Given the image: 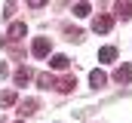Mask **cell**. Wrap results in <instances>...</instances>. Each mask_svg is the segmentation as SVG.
I'll return each instance as SVG.
<instances>
[{"label":"cell","instance_id":"10","mask_svg":"<svg viewBox=\"0 0 132 123\" xmlns=\"http://www.w3.org/2000/svg\"><path fill=\"white\" fill-rule=\"evenodd\" d=\"M49 65H52L55 71H65L68 65H71V59H68V56H62V52H59V56H52V59H49Z\"/></svg>","mask_w":132,"mask_h":123},{"label":"cell","instance_id":"13","mask_svg":"<svg viewBox=\"0 0 132 123\" xmlns=\"http://www.w3.org/2000/svg\"><path fill=\"white\" fill-rule=\"evenodd\" d=\"M89 12H92V9H89V3H86V0H80V3L74 6V16H77V19H86Z\"/></svg>","mask_w":132,"mask_h":123},{"label":"cell","instance_id":"3","mask_svg":"<svg viewBox=\"0 0 132 123\" xmlns=\"http://www.w3.org/2000/svg\"><path fill=\"white\" fill-rule=\"evenodd\" d=\"M114 80H117V83H132V62L120 65V68L114 71Z\"/></svg>","mask_w":132,"mask_h":123},{"label":"cell","instance_id":"4","mask_svg":"<svg viewBox=\"0 0 132 123\" xmlns=\"http://www.w3.org/2000/svg\"><path fill=\"white\" fill-rule=\"evenodd\" d=\"M37 108H40V102H37V98H25V102H19V114H22V117L37 114Z\"/></svg>","mask_w":132,"mask_h":123},{"label":"cell","instance_id":"5","mask_svg":"<svg viewBox=\"0 0 132 123\" xmlns=\"http://www.w3.org/2000/svg\"><path fill=\"white\" fill-rule=\"evenodd\" d=\"M25 34H28V25H25V22H12V25H9V34H6V37H9V40H22Z\"/></svg>","mask_w":132,"mask_h":123},{"label":"cell","instance_id":"11","mask_svg":"<svg viewBox=\"0 0 132 123\" xmlns=\"http://www.w3.org/2000/svg\"><path fill=\"white\" fill-rule=\"evenodd\" d=\"M15 102H19V95H15V92H12V89H6V92H0V105H3V108H12V105H15Z\"/></svg>","mask_w":132,"mask_h":123},{"label":"cell","instance_id":"15","mask_svg":"<svg viewBox=\"0 0 132 123\" xmlns=\"http://www.w3.org/2000/svg\"><path fill=\"white\" fill-rule=\"evenodd\" d=\"M68 40H83V31L80 28H68Z\"/></svg>","mask_w":132,"mask_h":123},{"label":"cell","instance_id":"18","mask_svg":"<svg viewBox=\"0 0 132 123\" xmlns=\"http://www.w3.org/2000/svg\"><path fill=\"white\" fill-rule=\"evenodd\" d=\"M6 74H9V68H6V65H3V62H0V80H3V77H6Z\"/></svg>","mask_w":132,"mask_h":123},{"label":"cell","instance_id":"8","mask_svg":"<svg viewBox=\"0 0 132 123\" xmlns=\"http://www.w3.org/2000/svg\"><path fill=\"white\" fill-rule=\"evenodd\" d=\"M89 83H92V86H95V89H101V86H104V83H108V74H104V71H98V68H95V71H92V74H89Z\"/></svg>","mask_w":132,"mask_h":123},{"label":"cell","instance_id":"7","mask_svg":"<svg viewBox=\"0 0 132 123\" xmlns=\"http://www.w3.org/2000/svg\"><path fill=\"white\" fill-rule=\"evenodd\" d=\"M31 77H34V71H31V68H19V71L12 74V80H15V86H25V83H28Z\"/></svg>","mask_w":132,"mask_h":123},{"label":"cell","instance_id":"2","mask_svg":"<svg viewBox=\"0 0 132 123\" xmlns=\"http://www.w3.org/2000/svg\"><path fill=\"white\" fill-rule=\"evenodd\" d=\"M111 25H114L111 16H95V19H92V31H95V34H108Z\"/></svg>","mask_w":132,"mask_h":123},{"label":"cell","instance_id":"14","mask_svg":"<svg viewBox=\"0 0 132 123\" xmlns=\"http://www.w3.org/2000/svg\"><path fill=\"white\" fill-rule=\"evenodd\" d=\"M37 83H40V86H43V89H49V86H55V83H59V80H55V77H52V74H37Z\"/></svg>","mask_w":132,"mask_h":123},{"label":"cell","instance_id":"1","mask_svg":"<svg viewBox=\"0 0 132 123\" xmlns=\"http://www.w3.org/2000/svg\"><path fill=\"white\" fill-rule=\"evenodd\" d=\"M49 49H52L49 37H34V43H31V56H34V59H46Z\"/></svg>","mask_w":132,"mask_h":123},{"label":"cell","instance_id":"9","mask_svg":"<svg viewBox=\"0 0 132 123\" xmlns=\"http://www.w3.org/2000/svg\"><path fill=\"white\" fill-rule=\"evenodd\" d=\"M74 86H77V77H62V80L55 83L59 92H74Z\"/></svg>","mask_w":132,"mask_h":123},{"label":"cell","instance_id":"16","mask_svg":"<svg viewBox=\"0 0 132 123\" xmlns=\"http://www.w3.org/2000/svg\"><path fill=\"white\" fill-rule=\"evenodd\" d=\"M12 12H15V3L9 0V3H6V9H3V16H6V19H12Z\"/></svg>","mask_w":132,"mask_h":123},{"label":"cell","instance_id":"17","mask_svg":"<svg viewBox=\"0 0 132 123\" xmlns=\"http://www.w3.org/2000/svg\"><path fill=\"white\" fill-rule=\"evenodd\" d=\"M28 6H34V9H40V6H46V0H28Z\"/></svg>","mask_w":132,"mask_h":123},{"label":"cell","instance_id":"6","mask_svg":"<svg viewBox=\"0 0 132 123\" xmlns=\"http://www.w3.org/2000/svg\"><path fill=\"white\" fill-rule=\"evenodd\" d=\"M117 19H123V22L132 19V0H117Z\"/></svg>","mask_w":132,"mask_h":123},{"label":"cell","instance_id":"12","mask_svg":"<svg viewBox=\"0 0 132 123\" xmlns=\"http://www.w3.org/2000/svg\"><path fill=\"white\" fill-rule=\"evenodd\" d=\"M117 59V49L114 46H101L98 49V62H114Z\"/></svg>","mask_w":132,"mask_h":123},{"label":"cell","instance_id":"19","mask_svg":"<svg viewBox=\"0 0 132 123\" xmlns=\"http://www.w3.org/2000/svg\"><path fill=\"white\" fill-rule=\"evenodd\" d=\"M15 123H25V120H15Z\"/></svg>","mask_w":132,"mask_h":123}]
</instances>
